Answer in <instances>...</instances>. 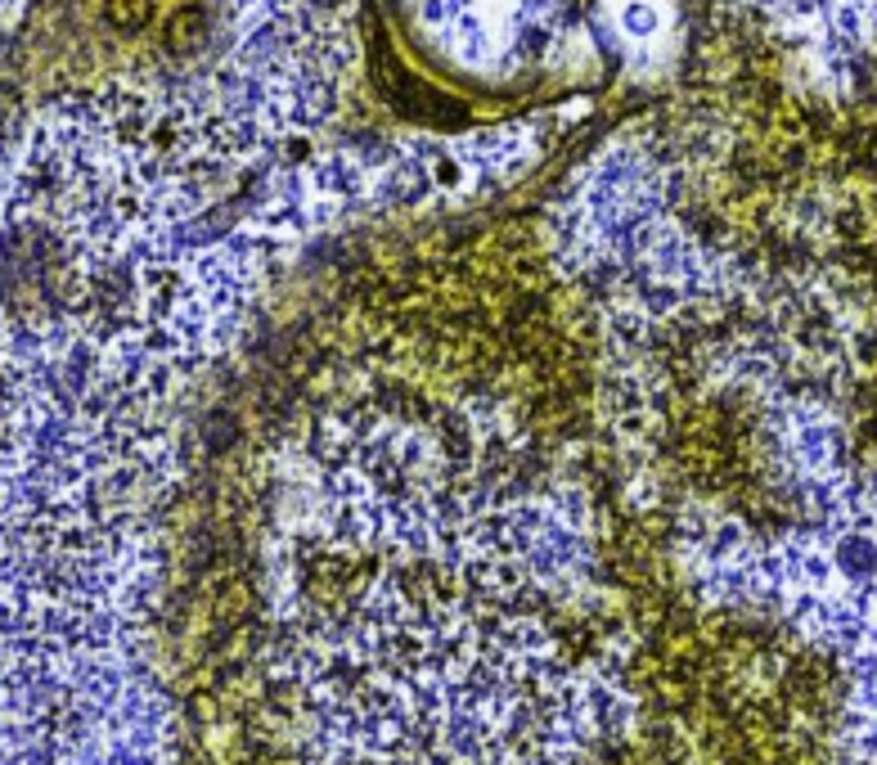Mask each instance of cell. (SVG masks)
I'll use <instances>...</instances> for the list:
<instances>
[{
  "mask_svg": "<svg viewBox=\"0 0 877 765\" xmlns=\"http://www.w3.org/2000/svg\"><path fill=\"white\" fill-rule=\"evenodd\" d=\"M95 361L0 330V765H122V545L95 473Z\"/></svg>",
  "mask_w": 877,
  "mask_h": 765,
  "instance_id": "cell-1",
  "label": "cell"
}]
</instances>
